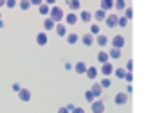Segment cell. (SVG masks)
Returning <instances> with one entry per match:
<instances>
[{"label": "cell", "instance_id": "cell-1", "mask_svg": "<svg viewBox=\"0 0 153 113\" xmlns=\"http://www.w3.org/2000/svg\"><path fill=\"white\" fill-rule=\"evenodd\" d=\"M49 18L58 25V24H61V20L65 18V15H63V9L61 7H58V6H54L52 9H51V13H49Z\"/></svg>", "mask_w": 153, "mask_h": 113}, {"label": "cell", "instance_id": "cell-2", "mask_svg": "<svg viewBox=\"0 0 153 113\" xmlns=\"http://www.w3.org/2000/svg\"><path fill=\"white\" fill-rule=\"evenodd\" d=\"M114 102L119 104V106L126 104V102H128V93H126V92H119L117 95H114Z\"/></svg>", "mask_w": 153, "mask_h": 113}, {"label": "cell", "instance_id": "cell-3", "mask_svg": "<svg viewBox=\"0 0 153 113\" xmlns=\"http://www.w3.org/2000/svg\"><path fill=\"white\" fill-rule=\"evenodd\" d=\"M124 36H121V34H115L114 38H112V45H114V49H123L124 47Z\"/></svg>", "mask_w": 153, "mask_h": 113}, {"label": "cell", "instance_id": "cell-4", "mask_svg": "<svg viewBox=\"0 0 153 113\" xmlns=\"http://www.w3.org/2000/svg\"><path fill=\"white\" fill-rule=\"evenodd\" d=\"M31 97H33V93H31V90H27V88H22V90L18 92V99H20L22 102H29Z\"/></svg>", "mask_w": 153, "mask_h": 113}, {"label": "cell", "instance_id": "cell-5", "mask_svg": "<svg viewBox=\"0 0 153 113\" xmlns=\"http://www.w3.org/2000/svg\"><path fill=\"white\" fill-rule=\"evenodd\" d=\"M105 109H106V106H105V102H103L101 99L92 102V111H94V113H105Z\"/></svg>", "mask_w": 153, "mask_h": 113}, {"label": "cell", "instance_id": "cell-6", "mask_svg": "<svg viewBox=\"0 0 153 113\" xmlns=\"http://www.w3.org/2000/svg\"><path fill=\"white\" fill-rule=\"evenodd\" d=\"M87 68H88V66H87L85 61H78V63L74 65V72H76V74H79V75L87 74Z\"/></svg>", "mask_w": 153, "mask_h": 113}, {"label": "cell", "instance_id": "cell-7", "mask_svg": "<svg viewBox=\"0 0 153 113\" xmlns=\"http://www.w3.org/2000/svg\"><path fill=\"white\" fill-rule=\"evenodd\" d=\"M105 24H106V27L114 29V27L119 24V16H117V15H108V16H106V20H105Z\"/></svg>", "mask_w": 153, "mask_h": 113}, {"label": "cell", "instance_id": "cell-8", "mask_svg": "<svg viewBox=\"0 0 153 113\" xmlns=\"http://www.w3.org/2000/svg\"><path fill=\"white\" fill-rule=\"evenodd\" d=\"M47 41H49V38H47V32H40V34L36 36V43H38L40 47H45V45H47Z\"/></svg>", "mask_w": 153, "mask_h": 113}, {"label": "cell", "instance_id": "cell-9", "mask_svg": "<svg viewBox=\"0 0 153 113\" xmlns=\"http://www.w3.org/2000/svg\"><path fill=\"white\" fill-rule=\"evenodd\" d=\"M81 41H83V45H85V47H90L96 40H94V36H92L90 32H87V34H83V36H81Z\"/></svg>", "mask_w": 153, "mask_h": 113}, {"label": "cell", "instance_id": "cell-10", "mask_svg": "<svg viewBox=\"0 0 153 113\" xmlns=\"http://www.w3.org/2000/svg\"><path fill=\"white\" fill-rule=\"evenodd\" d=\"M78 15H76V13H68L67 16H65V22L68 24V25H76V24H78Z\"/></svg>", "mask_w": 153, "mask_h": 113}, {"label": "cell", "instance_id": "cell-11", "mask_svg": "<svg viewBox=\"0 0 153 113\" xmlns=\"http://www.w3.org/2000/svg\"><path fill=\"white\" fill-rule=\"evenodd\" d=\"M90 92H92V95H94V97H101L103 88H101V84H99V83H94V84H92V88H90Z\"/></svg>", "mask_w": 153, "mask_h": 113}, {"label": "cell", "instance_id": "cell-12", "mask_svg": "<svg viewBox=\"0 0 153 113\" xmlns=\"http://www.w3.org/2000/svg\"><path fill=\"white\" fill-rule=\"evenodd\" d=\"M97 74H99V70H97L96 66H88V68H87V74H85V75H87L88 79H96V77H97Z\"/></svg>", "mask_w": 153, "mask_h": 113}, {"label": "cell", "instance_id": "cell-13", "mask_svg": "<svg viewBox=\"0 0 153 113\" xmlns=\"http://www.w3.org/2000/svg\"><path fill=\"white\" fill-rule=\"evenodd\" d=\"M106 13L103 11V9H99V11H96V15H94V18H96V22H105L106 20Z\"/></svg>", "mask_w": 153, "mask_h": 113}, {"label": "cell", "instance_id": "cell-14", "mask_svg": "<svg viewBox=\"0 0 153 113\" xmlns=\"http://www.w3.org/2000/svg\"><path fill=\"white\" fill-rule=\"evenodd\" d=\"M96 43H97V45H99V47L103 49V47H105V45L108 43V38H106L105 34H97V38H96Z\"/></svg>", "mask_w": 153, "mask_h": 113}, {"label": "cell", "instance_id": "cell-15", "mask_svg": "<svg viewBox=\"0 0 153 113\" xmlns=\"http://www.w3.org/2000/svg\"><path fill=\"white\" fill-rule=\"evenodd\" d=\"M101 9L105 13L110 11V9H114V2H112V0H103V2H101Z\"/></svg>", "mask_w": 153, "mask_h": 113}, {"label": "cell", "instance_id": "cell-16", "mask_svg": "<svg viewBox=\"0 0 153 113\" xmlns=\"http://www.w3.org/2000/svg\"><path fill=\"white\" fill-rule=\"evenodd\" d=\"M54 31H56V34H58V36H67V27H65V25H61V24H58V25L54 27Z\"/></svg>", "mask_w": 153, "mask_h": 113}, {"label": "cell", "instance_id": "cell-17", "mask_svg": "<svg viewBox=\"0 0 153 113\" xmlns=\"http://www.w3.org/2000/svg\"><path fill=\"white\" fill-rule=\"evenodd\" d=\"M123 54H121V49H114L112 47V50L108 52V58H112V59H119Z\"/></svg>", "mask_w": 153, "mask_h": 113}, {"label": "cell", "instance_id": "cell-18", "mask_svg": "<svg viewBox=\"0 0 153 113\" xmlns=\"http://www.w3.org/2000/svg\"><path fill=\"white\" fill-rule=\"evenodd\" d=\"M101 72H103V75H110V74H114V66L110 63H105L103 68H101Z\"/></svg>", "mask_w": 153, "mask_h": 113}, {"label": "cell", "instance_id": "cell-19", "mask_svg": "<svg viewBox=\"0 0 153 113\" xmlns=\"http://www.w3.org/2000/svg\"><path fill=\"white\" fill-rule=\"evenodd\" d=\"M78 40H79V36L76 34V32H72V34H67V43H68V45L78 43Z\"/></svg>", "mask_w": 153, "mask_h": 113}, {"label": "cell", "instance_id": "cell-20", "mask_svg": "<svg viewBox=\"0 0 153 113\" xmlns=\"http://www.w3.org/2000/svg\"><path fill=\"white\" fill-rule=\"evenodd\" d=\"M79 20H81V22H85V24H90V20H92V15H90L88 11H81V16H79Z\"/></svg>", "mask_w": 153, "mask_h": 113}, {"label": "cell", "instance_id": "cell-21", "mask_svg": "<svg viewBox=\"0 0 153 113\" xmlns=\"http://www.w3.org/2000/svg\"><path fill=\"white\" fill-rule=\"evenodd\" d=\"M43 27H45V31H52V29L56 27V24H54L51 18H45V20H43Z\"/></svg>", "mask_w": 153, "mask_h": 113}, {"label": "cell", "instance_id": "cell-22", "mask_svg": "<svg viewBox=\"0 0 153 113\" xmlns=\"http://www.w3.org/2000/svg\"><path fill=\"white\" fill-rule=\"evenodd\" d=\"M97 61H99V63H103V65H105V63H108V52L101 50V52L97 54Z\"/></svg>", "mask_w": 153, "mask_h": 113}, {"label": "cell", "instance_id": "cell-23", "mask_svg": "<svg viewBox=\"0 0 153 113\" xmlns=\"http://www.w3.org/2000/svg\"><path fill=\"white\" fill-rule=\"evenodd\" d=\"M68 7H70V9H72V13H74V11H78V9L81 7V4L78 2V0H70V2H68Z\"/></svg>", "mask_w": 153, "mask_h": 113}, {"label": "cell", "instance_id": "cell-24", "mask_svg": "<svg viewBox=\"0 0 153 113\" xmlns=\"http://www.w3.org/2000/svg\"><path fill=\"white\" fill-rule=\"evenodd\" d=\"M114 74H115V77H117V79H124L126 70H124V68H115V70H114Z\"/></svg>", "mask_w": 153, "mask_h": 113}, {"label": "cell", "instance_id": "cell-25", "mask_svg": "<svg viewBox=\"0 0 153 113\" xmlns=\"http://www.w3.org/2000/svg\"><path fill=\"white\" fill-rule=\"evenodd\" d=\"M49 13H51V7H49L47 4H42V6H40V15L45 16V15H49Z\"/></svg>", "mask_w": 153, "mask_h": 113}, {"label": "cell", "instance_id": "cell-26", "mask_svg": "<svg viewBox=\"0 0 153 113\" xmlns=\"http://www.w3.org/2000/svg\"><path fill=\"white\" fill-rule=\"evenodd\" d=\"M85 100H87V102H90V104L96 100V97L92 95V92H90V90H87V92H85Z\"/></svg>", "mask_w": 153, "mask_h": 113}, {"label": "cell", "instance_id": "cell-27", "mask_svg": "<svg viewBox=\"0 0 153 113\" xmlns=\"http://www.w3.org/2000/svg\"><path fill=\"white\" fill-rule=\"evenodd\" d=\"M18 6H20V9H22V11H27V9L31 7V2H27V0H22Z\"/></svg>", "mask_w": 153, "mask_h": 113}, {"label": "cell", "instance_id": "cell-28", "mask_svg": "<svg viewBox=\"0 0 153 113\" xmlns=\"http://www.w3.org/2000/svg\"><path fill=\"white\" fill-rule=\"evenodd\" d=\"M124 18H126V20H131V18H133V11H131V7H126V9H124Z\"/></svg>", "mask_w": 153, "mask_h": 113}, {"label": "cell", "instance_id": "cell-29", "mask_svg": "<svg viewBox=\"0 0 153 113\" xmlns=\"http://www.w3.org/2000/svg\"><path fill=\"white\" fill-rule=\"evenodd\" d=\"M99 84H101V88H110V86H112V81H110L108 77H105V79H103Z\"/></svg>", "mask_w": 153, "mask_h": 113}, {"label": "cell", "instance_id": "cell-30", "mask_svg": "<svg viewBox=\"0 0 153 113\" xmlns=\"http://www.w3.org/2000/svg\"><path fill=\"white\" fill-rule=\"evenodd\" d=\"M114 7H115V9H124L126 4L123 2V0H117V2H114Z\"/></svg>", "mask_w": 153, "mask_h": 113}, {"label": "cell", "instance_id": "cell-31", "mask_svg": "<svg viewBox=\"0 0 153 113\" xmlns=\"http://www.w3.org/2000/svg\"><path fill=\"white\" fill-rule=\"evenodd\" d=\"M117 25H119V27H126V25H128V20H126L124 16H121V18H119V24H117Z\"/></svg>", "mask_w": 153, "mask_h": 113}, {"label": "cell", "instance_id": "cell-32", "mask_svg": "<svg viewBox=\"0 0 153 113\" xmlns=\"http://www.w3.org/2000/svg\"><path fill=\"white\" fill-rule=\"evenodd\" d=\"M99 31H101L99 25H92V27H90V34H92V36H94V34H99Z\"/></svg>", "mask_w": 153, "mask_h": 113}, {"label": "cell", "instance_id": "cell-33", "mask_svg": "<svg viewBox=\"0 0 153 113\" xmlns=\"http://www.w3.org/2000/svg\"><path fill=\"white\" fill-rule=\"evenodd\" d=\"M131 68H133V61H131V59H128V63H126V68H124V70L131 72Z\"/></svg>", "mask_w": 153, "mask_h": 113}, {"label": "cell", "instance_id": "cell-34", "mask_svg": "<svg viewBox=\"0 0 153 113\" xmlns=\"http://www.w3.org/2000/svg\"><path fill=\"white\" fill-rule=\"evenodd\" d=\"M124 79L131 83V81H133V74H131V72H126V75H124Z\"/></svg>", "mask_w": 153, "mask_h": 113}, {"label": "cell", "instance_id": "cell-35", "mask_svg": "<svg viewBox=\"0 0 153 113\" xmlns=\"http://www.w3.org/2000/svg\"><path fill=\"white\" fill-rule=\"evenodd\" d=\"M6 6H7V7H11V9H13V7H15V6H16V2H15V0H7V2H6Z\"/></svg>", "mask_w": 153, "mask_h": 113}, {"label": "cell", "instance_id": "cell-36", "mask_svg": "<svg viewBox=\"0 0 153 113\" xmlns=\"http://www.w3.org/2000/svg\"><path fill=\"white\" fill-rule=\"evenodd\" d=\"M20 90H22V86H20L18 83H15V84H13V92H16V93H18Z\"/></svg>", "mask_w": 153, "mask_h": 113}, {"label": "cell", "instance_id": "cell-37", "mask_svg": "<svg viewBox=\"0 0 153 113\" xmlns=\"http://www.w3.org/2000/svg\"><path fill=\"white\" fill-rule=\"evenodd\" d=\"M70 113H85V109H83V108H74Z\"/></svg>", "mask_w": 153, "mask_h": 113}, {"label": "cell", "instance_id": "cell-38", "mask_svg": "<svg viewBox=\"0 0 153 113\" xmlns=\"http://www.w3.org/2000/svg\"><path fill=\"white\" fill-rule=\"evenodd\" d=\"M42 0H31V6H42Z\"/></svg>", "mask_w": 153, "mask_h": 113}, {"label": "cell", "instance_id": "cell-39", "mask_svg": "<svg viewBox=\"0 0 153 113\" xmlns=\"http://www.w3.org/2000/svg\"><path fill=\"white\" fill-rule=\"evenodd\" d=\"M58 113H70V111H68L67 108H59V109H58Z\"/></svg>", "mask_w": 153, "mask_h": 113}, {"label": "cell", "instance_id": "cell-40", "mask_svg": "<svg viewBox=\"0 0 153 113\" xmlns=\"http://www.w3.org/2000/svg\"><path fill=\"white\" fill-rule=\"evenodd\" d=\"M4 25H6V24H4V20H0V29H4Z\"/></svg>", "mask_w": 153, "mask_h": 113}, {"label": "cell", "instance_id": "cell-41", "mask_svg": "<svg viewBox=\"0 0 153 113\" xmlns=\"http://www.w3.org/2000/svg\"><path fill=\"white\" fill-rule=\"evenodd\" d=\"M2 6H6V2H2V0H0V7H2Z\"/></svg>", "mask_w": 153, "mask_h": 113}, {"label": "cell", "instance_id": "cell-42", "mask_svg": "<svg viewBox=\"0 0 153 113\" xmlns=\"http://www.w3.org/2000/svg\"><path fill=\"white\" fill-rule=\"evenodd\" d=\"M0 20H2V15H0Z\"/></svg>", "mask_w": 153, "mask_h": 113}]
</instances>
